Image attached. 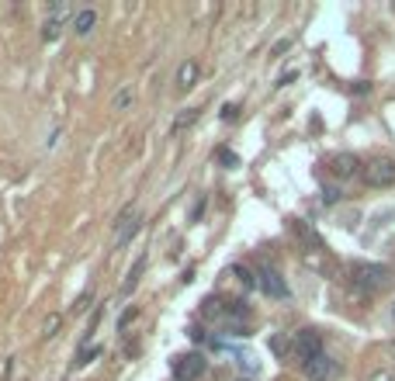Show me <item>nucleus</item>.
Listing matches in <instances>:
<instances>
[{"instance_id": "obj_1", "label": "nucleus", "mask_w": 395, "mask_h": 381, "mask_svg": "<svg viewBox=\"0 0 395 381\" xmlns=\"http://www.w3.org/2000/svg\"><path fill=\"white\" fill-rule=\"evenodd\" d=\"M350 281L361 295H374V291H385L392 284V271L385 264H371V260H357L350 267Z\"/></svg>"}, {"instance_id": "obj_2", "label": "nucleus", "mask_w": 395, "mask_h": 381, "mask_svg": "<svg viewBox=\"0 0 395 381\" xmlns=\"http://www.w3.org/2000/svg\"><path fill=\"white\" fill-rule=\"evenodd\" d=\"M361 177H364L368 188H392L395 184V160L392 156H374V160L364 163Z\"/></svg>"}, {"instance_id": "obj_3", "label": "nucleus", "mask_w": 395, "mask_h": 381, "mask_svg": "<svg viewBox=\"0 0 395 381\" xmlns=\"http://www.w3.org/2000/svg\"><path fill=\"white\" fill-rule=\"evenodd\" d=\"M209 360L198 354V350H187V354H177L170 360V371H174V381H198L205 375Z\"/></svg>"}, {"instance_id": "obj_4", "label": "nucleus", "mask_w": 395, "mask_h": 381, "mask_svg": "<svg viewBox=\"0 0 395 381\" xmlns=\"http://www.w3.org/2000/svg\"><path fill=\"white\" fill-rule=\"evenodd\" d=\"M291 354L298 357L302 364L319 357L322 354V333H316V329H298V333H291Z\"/></svg>"}, {"instance_id": "obj_5", "label": "nucleus", "mask_w": 395, "mask_h": 381, "mask_svg": "<svg viewBox=\"0 0 395 381\" xmlns=\"http://www.w3.org/2000/svg\"><path fill=\"white\" fill-rule=\"evenodd\" d=\"M302 371H305V378H312V381H333L337 375H340V360H333V357L322 350L319 357L305 360V364H302Z\"/></svg>"}, {"instance_id": "obj_6", "label": "nucleus", "mask_w": 395, "mask_h": 381, "mask_svg": "<svg viewBox=\"0 0 395 381\" xmlns=\"http://www.w3.org/2000/svg\"><path fill=\"white\" fill-rule=\"evenodd\" d=\"M260 291L267 295V299H278V301H285L291 295V288L285 284V277L274 271V267H260Z\"/></svg>"}, {"instance_id": "obj_7", "label": "nucleus", "mask_w": 395, "mask_h": 381, "mask_svg": "<svg viewBox=\"0 0 395 381\" xmlns=\"http://www.w3.org/2000/svg\"><path fill=\"white\" fill-rule=\"evenodd\" d=\"M364 166H361V160L354 156V153H333L330 156V173L333 177H340V181H350L354 173H361Z\"/></svg>"}, {"instance_id": "obj_8", "label": "nucleus", "mask_w": 395, "mask_h": 381, "mask_svg": "<svg viewBox=\"0 0 395 381\" xmlns=\"http://www.w3.org/2000/svg\"><path fill=\"white\" fill-rule=\"evenodd\" d=\"M94 28H98V11L94 7H80L73 14V21H70V31L77 38H87V35H94Z\"/></svg>"}, {"instance_id": "obj_9", "label": "nucleus", "mask_w": 395, "mask_h": 381, "mask_svg": "<svg viewBox=\"0 0 395 381\" xmlns=\"http://www.w3.org/2000/svg\"><path fill=\"white\" fill-rule=\"evenodd\" d=\"M198 77H201V66H198L194 59H184V63L177 66V77H174V80H177L181 90H191V87L198 83Z\"/></svg>"}, {"instance_id": "obj_10", "label": "nucleus", "mask_w": 395, "mask_h": 381, "mask_svg": "<svg viewBox=\"0 0 395 381\" xmlns=\"http://www.w3.org/2000/svg\"><path fill=\"white\" fill-rule=\"evenodd\" d=\"M139 229H142V218L135 215V218H132V222H129V225H125V229H122V232L115 236V246H118V249H122V246H129L132 240L139 236Z\"/></svg>"}, {"instance_id": "obj_11", "label": "nucleus", "mask_w": 395, "mask_h": 381, "mask_svg": "<svg viewBox=\"0 0 395 381\" xmlns=\"http://www.w3.org/2000/svg\"><path fill=\"white\" fill-rule=\"evenodd\" d=\"M73 14H77V7H70V4H53L46 18H49V21H59V25H63V21H73Z\"/></svg>"}, {"instance_id": "obj_12", "label": "nucleus", "mask_w": 395, "mask_h": 381, "mask_svg": "<svg viewBox=\"0 0 395 381\" xmlns=\"http://www.w3.org/2000/svg\"><path fill=\"white\" fill-rule=\"evenodd\" d=\"M142 267H146V257H139V260H135V267L129 271L125 284H122V295H132V291H135V284H139V274H142Z\"/></svg>"}, {"instance_id": "obj_13", "label": "nucleus", "mask_w": 395, "mask_h": 381, "mask_svg": "<svg viewBox=\"0 0 395 381\" xmlns=\"http://www.w3.org/2000/svg\"><path fill=\"white\" fill-rule=\"evenodd\" d=\"M132 101H135V94H132V87H122V90H118V94H115V97H111V108L115 111H125L132 104Z\"/></svg>"}, {"instance_id": "obj_14", "label": "nucleus", "mask_w": 395, "mask_h": 381, "mask_svg": "<svg viewBox=\"0 0 395 381\" xmlns=\"http://www.w3.org/2000/svg\"><path fill=\"white\" fill-rule=\"evenodd\" d=\"M59 31H63L59 21H49V18L42 21V38H46V42H56V38H59Z\"/></svg>"}, {"instance_id": "obj_15", "label": "nucleus", "mask_w": 395, "mask_h": 381, "mask_svg": "<svg viewBox=\"0 0 395 381\" xmlns=\"http://www.w3.org/2000/svg\"><path fill=\"white\" fill-rule=\"evenodd\" d=\"M194 122H198V108H187L184 114H181V118L174 122V132H181L184 125H194Z\"/></svg>"}, {"instance_id": "obj_16", "label": "nucleus", "mask_w": 395, "mask_h": 381, "mask_svg": "<svg viewBox=\"0 0 395 381\" xmlns=\"http://www.w3.org/2000/svg\"><path fill=\"white\" fill-rule=\"evenodd\" d=\"M59 326H63V316H59V312H53V316L46 319V340H53L56 333H59Z\"/></svg>"}, {"instance_id": "obj_17", "label": "nucleus", "mask_w": 395, "mask_h": 381, "mask_svg": "<svg viewBox=\"0 0 395 381\" xmlns=\"http://www.w3.org/2000/svg\"><path fill=\"white\" fill-rule=\"evenodd\" d=\"M270 350H274L278 357H288V340H285L281 333H278V336H270Z\"/></svg>"}, {"instance_id": "obj_18", "label": "nucleus", "mask_w": 395, "mask_h": 381, "mask_svg": "<svg viewBox=\"0 0 395 381\" xmlns=\"http://www.w3.org/2000/svg\"><path fill=\"white\" fill-rule=\"evenodd\" d=\"M101 354H105V347H87V350L77 357V364H90L94 357H101Z\"/></svg>"}, {"instance_id": "obj_19", "label": "nucleus", "mask_w": 395, "mask_h": 381, "mask_svg": "<svg viewBox=\"0 0 395 381\" xmlns=\"http://www.w3.org/2000/svg\"><path fill=\"white\" fill-rule=\"evenodd\" d=\"M368 381H395V371H389V367H381V371H371Z\"/></svg>"}, {"instance_id": "obj_20", "label": "nucleus", "mask_w": 395, "mask_h": 381, "mask_svg": "<svg viewBox=\"0 0 395 381\" xmlns=\"http://www.w3.org/2000/svg\"><path fill=\"white\" fill-rule=\"evenodd\" d=\"M337 201H340V190H337V188L322 190V205H337Z\"/></svg>"}, {"instance_id": "obj_21", "label": "nucleus", "mask_w": 395, "mask_h": 381, "mask_svg": "<svg viewBox=\"0 0 395 381\" xmlns=\"http://www.w3.org/2000/svg\"><path fill=\"white\" fill-rule=\"evenodd\" d=\"M135 316H139V308H135V305H132V308H125V312H122V319H118V326L125 329L132 323V319H135Z\"/></svg>"}, {"instance_id": "obj_22", "label": "nucleus", "mask_w": 395, "mask_h": 381, "mask_svg": "<svg viewBox=\"0 0 395 381\" xmlns=\"http://www.w3.org/2000/svg\"><path fill=\"white\" fill-rule=\"evenodd\" d=\"M236 274H239V281H243V288H253V284H257V281L250 277V271H246V267H236Z\"/></svg>"}, {"instance_id": "obj_23", "label": "nucleus", "mask_w": 395, "mask_h": 381, "mask_svg": "<svg viewBox=\"0 0 395 381\" xmlns=\"http://www.w3.org/2000/svg\"><path fill=\"white\" fill-rule=\"evenodd\" d=\"M288 49H291V38H281V42H278V45H274L270 53H274V55H281V53H288Z\"/></svg>"}, {"instance_id": "obj_24", "label": "nucleus", "mask_w": 395, "mask_h": 381, "mask_svg": "<svg viewBox=\"0 0 395 381\" xmlns=\"http://www.w3.org/2000/svg\"><path fill=\"white\" fill-rule=\"evenodd\" d=\"M392 319H395V305H392Z\"/></svg>"}, {"instance_id": "obj_25", "label": "nucleus", "mask_w": 395, "mask_h": 381, "mask_svg": "<svg viewBox=\"0 0 395 381\" xmlns=\"http://www.w3.org/2000/svg\"><path fill=\"white\" fill-rule=\"evenodd\" d=\"M392 11H395V4H392Z\"/></svg>"}, {"instance_id": "obj_26", "label": "nucleus", "mask_w": 395, "mask_h": 381, "mask_svg": "<svg viewBox=\"0 0 395 381\" xmlns=\"http://www.w3.org/2000/svg\"><path fill=\"white\" fill-rule=\"evenodd\" d=\"M239 381H243V378H239Z\"/></svg>"}]
</instances>
